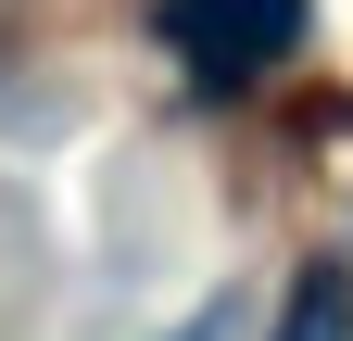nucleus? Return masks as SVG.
Masks as SVG:
<instances>
[{"mask_svg":"<svg viewBox=\"0 0 353 341\" xmlns=\"http://www.w3.org/2000/svg\"><path fill=\"white\" fill-rule=\"evenodd\" d=\"M278 341H353V316H341V291L316 278V291H303V304H290V329Z\"/></svg>","mask_w":353,"mask_h":341,"instance_id":"nucleus-2","label":"nucleus"},{"mask_svg":"<svg viewBox=\"0 0 353 341\" xmlns=\"http://www.w3.org/2000/svg\"><path fill=\"white\" fill-rule=\"evenodd\" d=\"M164 51L202 76V89H240V76L265 64H290L303 51V26H316V0H164Z\"/></svg>","mask_w":353,"mask_h":341,"instance_id":"nucleus-1","label":"nucleus"}]
</instances>
